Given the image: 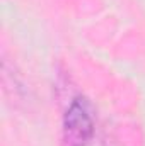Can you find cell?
Wrapping results in <instances>:
<instances>
[{
    "label": "cell",
    "mask_w": 145,
    "mask_h": 146,
    "mask_svg": "<svg viewBox=\"0 0 145 146\" xmlns=\"http://www.w3.org/2000/svg\"><path fill=\"white\" fill-rule=\"evenodd\" d=\"M94 136V121L84 99H75L63 115V145L87 146Z\"/></svg>",
    "instance_id": "obj_1"
}]
</instances>
